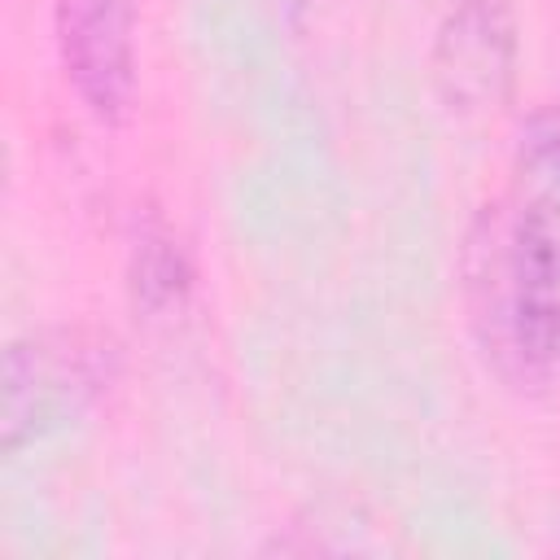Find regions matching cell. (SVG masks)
<instances>
[{
	"label": "cell",
	"instance_id": "4",
	"mask_svg": "<svg viewBox=\"0 0 560 560\" xmlns=\"http://www.w3.org/2000/svg\"><path fill=\"white\" fill-rule=\"evenodd\" d=\"M66 83L96 122H118L136 92V0H52Z\"/></svg>",
	"mask_w": 560,
	"mask_h": 560
},
{
	"label": "cell",
	"instance_id": "3",
	"mask_svg": "<svg viewBox=\"0 0 560 560\" xmlns=\"http://www.w3.org/2000/svg\"><path fill=\"white\" fill-rule=\"evenodd\" d=\"M429 66L451 114L486 118L503 109L521 66L516 0H442Z\"/></svg>",
	"mask_w": 560,
	"mask_h": 560
},
{
	"label": "cell",
	"instance_id": "2",
	"mask_svg": "<svg viewBox=\"0 0 560 560\" xmlns=\"http://www.w3.org/2000/svg\"><path fill=\"white\" fill-rule=\"evenodd\" d=\"M118 350L105 332L79 324L26 328L4 346V389H0V446L18 455L22 446L74 424L114 381Z\"/></svg>",
	"mask_w": 560,
	"mask_h": 560
},
{
	"label": "cell",
	"instance_id": "1",
	"mask_svg": "<svg viewBox=\"0 0 560 560\" xmlns=\"http://www.w3.org/2000/svg\"><path fill=\"white\" fill-rule=\"evenodd\" d=\"M477 350L512 389L560 381V105H534L512 144L508 184L468 223L459 254Z\"/></svg>",
	"mask_w": 560,
	"mask_h": 560
},
{
	"label": "cell",
	"instance_id": "5",
	"mask_svg": "<svg viewBox=\"0 0 560 560\" xmlns=\"http://www.w3.org/2000/svg\"><path fill=\"white\" fill-rule=\"evenodd\" d=\"M188 258L179 249V241L171 236V228L162 223H149L140 228V241L131 249V289H136V302L149 306V311H171L184 302L188 293Z\"/></svg>",
	"mask_w": 560,
	"mask_h": 560
}]
</instances>
